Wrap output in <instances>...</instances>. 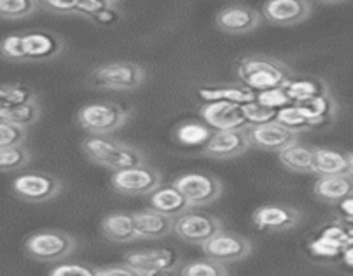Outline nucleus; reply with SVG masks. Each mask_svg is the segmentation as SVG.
<instances>
[{
  "instance_id": "f257e3e1",
  "label": "nucleus",
  "mask_w": 353,
  "mask_h": 276,
  "mask_svg": "<svg viewBox=\"0 0 353 276\" xmlns=\"http://www.w3.org/2000/svg\"><path fill=\"white\" fill-rule=\"evenodd\" d=\"M65 41L54 31H16L0 40V57L9 62H45L64 52Z\"/></svg>"
},
{
  "instance_id": "f03ea898",
  "label": "nucleus",
  "mask_w": 353,
  "mask_h": 276,
  "mask_svg": "<svg viewBox=\"0 0 353 276\" xmlns=\"http://www.w3.org/2000/svg\"><path fill=\"white\" fill-rule=\"evenodd\" d=\"M241 85L248 86L255 93L281 88L288 79L295 76L293 69L285 61L264 54L245 55L236 68Z\"/></svg>"
},
{
  "instance_id": "7ed1b4c3",
  "label": "nucleus",
  "mask_w": 353,
  "mask_h": 276,
  "mask_svg": "<svg viewBox=\"0 0 353 276\" xmlns=\"http://www.w3.org/2000/svg\"><path fill=\"white\" fill-rule=\"evenodd\" d=\"M81 150L90 162L102 168L117 169L147 164L143 152L138 147L110 137H86L81 141Z\"/></svg>"
},
{
  "instance_id": "20e7f679",
  "label": "nucleus",
  "mask_w": 353,
  "mask_h": 276,
  "mask_svg": "<svg viewBox=\"0 0 353 276\" xmlns=\"http://www.w3.org/2000/svg\"><path fill=\"white\" fill-rule=\"evenodd\" d=\"M147 79V71L138 62L114 61L95 66L86 76V85L93 90L131 92L140 88Z\"/></svg>"
},
{
  "instance_id": "39448f33",
  "label": "nucleus",
  "mask_w": 353,
  "mask_h": 276,
  "mask_svg": "<svg viewBox=\"0 0 353 276\" xmlns=\"http://www.w3.org/2000/svg\"><path fill=\"white\" fill-rule=\"evenodd\" d=\"M131 112L116 102H90L76 114V121L90 137H110L130 121Z\"/></svg>"
},
{
  "instance_id": "423d86ee",
  "label": "nucleus",
  "mask_w": 353,
  "mask_h": 276,
  "mask_svg": "<svg viewBox=\"0 0 353 276\" xmlns=\"http://www.w3.org/2000/svg\"><path fill=\"white\" fill-rule=\"evenodd\" d=\"M76 238L61 230H41L30 235L24 250L38 262H59L74 252Z\"/></svg>"
},
{
  "instance_id": "0eeeda50",
  "label": "nucleus",
  "mask_w": 353,
  "mask_h": 276,
  "mask_svg": "<svg viewBox=\"0 0 353 276\" xmlns=\"http://www.w3.org/2000/svg\"><path fill=\"white\" fill-rule=\"evenodd\" d=\"M172 185L181 192L192 209L210 206L223 195V183L219 178L207 172H185L172 181Z\"/></svg>"
},
{
  "instance_id": "6e6552de",
  "label": "nucleus",
  "mask_w": 353,
  "mask_h": 276,
  "mask_svg": "<svg viewBox=\"0 0 353 276\" xmlns=\"http://www.w3.org/2000/svg\"><path fill=\"white\" fill-rule=\"evenodd\" d=\"M10 190L17 199L24 202L41 204L55 199L61 193L62 181L50 172L26 171L12 179Z\"/></svg>"
},
{
  "instance_id": "1a4fd4ad",
  "label": "nucleus",
  "mask_w": 353,
  "mask_h": 276,
  "mask_svg": "<svg viewBox=\"0 0 353 276\" xmlns=\"http://www.w3.org/2000/svg\"><path fill=\"white\" fill-rule=\"evenodd\" d=\"M221 230L224 228L219 217L200 209H188L172 219V231L186 244L202 245Z\"/></svg>"
},
{
  "instance_id": "9d476101",
  "label": "nucleus",
  "mask_w": 353,
  "mask_h": 276,
  "mask_svg": "<svg viewBox=\"0 0 353 276\" xmlns=\"http://www.w3.org/2000/svg\"><path fill=\"white\" fill-rule=\"evenodd\" d=\"M110 185L123 195H150L162 185V175L148 164L112 171Z\"/></svg>"
},
{
  "instance_id": "9b49d317",
  "label": "nucleus",
  "mask_w": 353,
  "mask_h": 276,
  "mask_svg": "<svg viewBox=\"0 0 353 276\" xmlns=\"http://www.w3.org/2000/svg\"><path fill=\"white\" fill-rule=\"evenodd\" d=\"M252 248H254L252 241L247 237L226 230L217 231L205 244H202V250L207 259H212L224 266L247 259L252 254Z\"/></svg>"
},
{
  "instance_id": "f8f14e48",
  "label": "nucleus",
  "mask_w": 353,
  "mask_h": 276,
  "mask_svg": "<svg viewBox=\"0 0 353 276\" xmlns=\"http://www.w3.org/2000/svg\"><path fill=\"white\" fill-rule=\"evenodd\" d=\"M243 133L248 147L262 152H276L278 154L285 147L299 141V135L292 133L276 121L262 124H247L243 128Z\"/></svg>"
},
{
  "instance_id": "ddd939ff",
  "label": "nucleus",
  "mask_w": 353,
  "mask_h": 276,
  "mask_svg": "<svg viewBox=\"0 0 353 276\" xmlns=\"http://www.w3.org/2000/svg\"><path fill=\"white\" fill-rule=\"evenodd\" d=\"M309 0H269L262 6L261 16L274 26H295L312 16Z\"/></svg>"
},
{
  "instance_id": "4468645a",
  "label": "nucleus",
  "mask_w": 353,
  "mask_h": 276,
  "mask_svg": "<svg viewBox=\"0 0 353 276\" xmlns=\"http://www.w3.org/2000/svg\"><path fill=\"white\" fill-rule=\"evenodd\" d=\"M255 226L264 231H288L299 226L302 221V213L292 206L285 204H265V206L257 207L252 214Z\"/></svg>"
},
{
  "instance_id": "2eb2a0df",
  "label": "nucleus",
  "mask_w": 353,
  "mask_h": 276,
  "mask_svg": "<svg viewBox=\"0 0 353 276\" xmlns=\"http://www.w3.org/2000/svg\"><path fill=\"white\" fill-rule=\"evenodd\" d=\"M262 24L257 9L243 3L226 6L216 14V26L228 34H245L255 31Z\"/></svg>"
},
{
  "instance_id": "dca6fc26",
  "label": "nucleus",
  "mask_w": 353,
  "mask_h": 276,
  "mask_svg": "<svg viewBox=\"0 0 353 276\" xmlns=\"http://www.w3.org/2000/svg\"><path fill=\"white\" fill-rule=\"evenodd\" d=\"M200 116L212 131L241 130L248 124L243 106L233 102H205L200 107Z\"/></svg>"
},
{
  "instance_id": "f3484780",
  "label": "nucleus",
  "mask_w": 353,
  "mask_h": 276,
  "mask_svg": "<svg viewBox=\"0 0 353 276\" xmlns=\"http://www.w3.org/2000/svg\"><path fill=\"white\" fill-rule=\"evenodd\" d=\"M247 138H245L243 128L241 130H221L212 131L202 145V155L217 161L224 159H234L238 155H243L248 150Z\"/></svg>"
},
{
  "instance_id": "a211bd4d",
  "label": "nucleus",
  "mask_w": 353,
  "mask_h": 276,
  "mask_svg": "<svg viewBox=\"0 0 353 276\" xmlns=\"http://www.w3.org/2000/svg\"><path fill=\"white\" fill-rule=\"evenodd\" d=\"M123 262L145 276L152 271H159V269H178L181 266V255L169 248L134 250L128 252Z\"/></svg>"
},
{
  "instance_id": "6ab92c4d",
  "label": "nucleus",
  "mask_w": 353,
  "mask_h": 276,
  "mask_svg": "<svg viewBox=\"0 0 353 276\" xmlns=\"http://www.w3.org/2000/svg\"><path fill=\"white\" fill-rule=\"evenodd\" d=\"M312 172L321 176H353V159L350 152L336 148H314Z\"/></svg>"
},
{
  "instance_id": "aec40b11",
  "label": "nucleus",
  "mask_w": 353,
  "mask_h": 276,
  "mask_svg": "<svg viewBox=\"0 0 353 276\" xmlns=\"http://www.w3.org/2000/svg\"><path fill=\"white\" fill-rule=\"evenodd\" d=\"M137 240H157L172 233V219L154 209L133 213Z\"/></svg>"
},
{
  "instance_id": "412c9836",
  "label": "nucleus",
  "mask_w": 353,
  "mask_h": 276,
  "mask_svg": "<svg viewBox=\"0 0 353 276\" xmlns=\"http://www.w3.org/2000/svg\"><path fill=\"white\" fill-rule=\"evenodd\" d=\"M147 197L148 206H150L148 209L157 210V213L164 214V216L171 217V219L178 217L179 214H183L185 210L192 209V207L188 206V202H186L185 197L181 195V192H179L172 183L171 185H164V183H162L157 190H154V192Z\"/></svg>"
},
{
  "instance_id": "4be33fe9",
  "label": "nucleus",
  "mask_w": 353,
  "mask_h": 276,
  "mask_svg": "<svg viewBox=\"0 0 353 276\" xmlns=\"http://www.w3.org/2000/svg\"><path fill=\"white\" fill-rule=\"evenodd\" d=\"M281 90L290 103H300L327 93L330 85L326 79L317 78V76H300V78L293 76L281 86Z\"/></svg>"
},
{
  "instance_id": "5701e85b",
  "label": "nucleus",
  "mask_w": 353,
  "mask_h": 276,
  "mask_svg": "<svg viewBox=\"0 0 353 276\" xmlns=\"http://www.w3.org/2000/svg\"><path fill=\"white\" fill-rule=\"evenodd\" d=\"M293 106L305 116V119L309 121L312 128L333 123L338 114V103L334 97L331 95V92L316 97V99L305 100V102L293 103Z\"/></svg>"
},
{
  "instance_id": "b1692460",
  "label": "nucleus",
  "mask_w": 353,
  "mask_h": 276,
  "mask_svg": "<svg viewBox=\"0 0 353 276\" xmlns=\"http://www.w3.org/2000/svg\"><path fill=\"white\" fill-rule=\"evenodd\" d=\"M199 95L205 102H233L245 106L257 100V93L241 83H228L221 86H203L199 90Z\"/></svg>"
},
{
  "instance_id": "393cba45",
  "label": "nucleus",
  "mask_w": 353,
  "mask_h": 276,
  "mask_svg": "<svg viewBox=\"0 0 353 276\" xmlns=\"http://www.w3.org/2000/svg\"><path fill=\"white\" fill-rule=\"evenodd\" d=\"M353 193V176H321L314 185V195L326 204H340Z\"/></svg>"
},
{
  "instance_id": "a878e982",
  "label": "nucleus",
  "mask_w": 353,
  "mask_h": 276,
  "mask_svg": "<svg viewBox=\"0 0 353 276\" xmlns=\"http://www.w3.org/2000/svg\"><path fill=\"white\" fill-rule=\"evenodd\" d=\"M102 233L114 244H130L137 240L133 213H110L102 219Z\"/></svg>"
},
{
  "instance_id": "bb28decb",
  "label": "nucleus",
  "mask_w": 353,
  "mask_h": 276,
  "mask_svg": "<svg viewBox=\"0 0 353 276\" xmlns=\"http://www.w3.org/2000/svg\"><path fill=\"white\" fill-rule=\"evenodd\" d=\"M279 162L286 169L293 172H312V161H314V147H309L305 144L288 145L283 150L278 152Z\"/></svg>"
},
{
  "instance_id": "cd10ccee",
  "label": "nucleus",
  "mask_w": 353,
  "mask_h": 276,
  "mask_svg": "<svg viewBox=\"0 0 353 276\" xmlns=\"http://www.w3.org/2000/svg\"><path fill=\"white\" fill-rule=\"evenodd\" d=\"M41 116V106L38 102V99L30 100V102H24L21 106L10 107V109L0 110V119L7 121L10 124H16L21 128H30L33 124L38 123Z\"/></svg>"
},
{
  "instance_id": "c85d7f7f",
  "label": "nucleus",
  "mask_w": 353,
  "mask_h": 276,
  "mask_svg": "<svg viewBox=\"0 0 353 276\" xmlns=\"http://www.w3.org/2000/svg\"><path fill=\"white\" fill-rule=\"evenodd\" d=\"M31 162V150L26 145L0 147V172L21 171Z\"/></svg>"
},
{
  "instance_id": "c756f323",
  "label": "nucleus",
  "mask_w": 353,
  "mask_h": 276,
  "mask_svg": "<svg viewBox=\"0 0 353 276\" xmlns=\"http://www.w3.org/2000/svg\"><path fill=\"white\" fill-rule=\"evenodd\" d=\"M38 99L37 93L28 86L19 85V83H7L0 85V110L10 109V107L21 106L24 102Z\"/></svg>"
},
{
  "instance_id": "7c9ffc66",
  "label": "nucleus",
  "mask_w": 353,
  "mask_h": 276,
  "mask_svg": "<svg viewBox=\"0 0 353 276\" xmlns=\"http://www.w3.org/2000/svg\"><path fill=\"white\" fill-rule=\"evenodd\" d=\"M178 276H230L226 266L212 259H199V261L185 262L178 268Z\"/></svg>"
},
{
  "instance_id": "2f4dec72",
  "label": "nucleus",
  "mask_w": 353,
  "mask_h": 276,
  "mask_svg": "<svg viewBox=\"0 0 353 276\" xmlns=\"http://www.w3.org/2000/svg\"><path fill=\"white\" fill-rule=\"evenodd\" d=\"M212 130L207 124L196 123V121H188L181 123L174 131V137L179 144L185 145H203L207 138L210 137Z\"/></svg>"
},
{
  "instance_id": "473e14b6",
  "label": "nucleus",
  "mask_w": 353,
  "mask_h": 276,
  "mask_svg": "<svg viewBox=\"0 0 353 276\" xmlns=\"http://www.w3.org/2000/svg\"><path fill=\"white\" fill-rule=\"evenodd\" d=\"M274 121L281 124L283 128H286V130H290L292 133H296V135L312 130V126H310L309 121L305 119V116H303V114L293 106V103L279 107L278 112H276Z\"/></svg>"
},
{
  "instance_id": "72a5a7b5",
  "label": "nucleus",
  "mask_w": 353,
  "mask_h": 276,
  "mask_svg": "<svg viewBox=\"0 0 353 276\" xmlns=\"http://www.w3.org/2000/svg\"><path fill=\"white\" fill-rule=\"evenodd\" d=\"M37 10L38 0H0V19H26L37 14Z\"/></svg>"
},
{
  "instance_id": "f704fd0d",
  "label": "nucleus",
  "mask_w": 353,
  "mask_h": 276,
  "mask_svg": "<svg viewBox=\"0 0 353 276\" xmlns=\"http://www.w3.org/2000/svg\"><path fill=\"white\" fill-rule=\"evenodd\" d=\"M117 2L112 0H76V14L74 16L85 17V19L99 23L100 17L109 10L117 9Z\"/></svg>"
},
{
  "instance_id": "c9c22d12",
  "label": "nucleus",
  "mask_w": 353,
  "mask_h": 276,
  "mask_svg": "<svg viewBox=\"0 0 353 276\" xmlns=\"http://www.w3.org/2000/svg\"><path fill=\"white\" fill-rule=\"evenodd\" d=\"M243 112H245V117H247L248 124H262V123H269V121H274L278 109H274V107H268L264 106V103L255 100V102L245 103Z\"/></svg>"
},
{
  "instance_id": "e433bc0d",
  "label": "nucleus",
  "mask_w": 353,
  "mask_h": 276,
  "mask_svg": "<svg viewBox=\"0 0 353 276\" xmlns=\"http://www.w3.org/2000/svg\"><path fill=\"white\" fill-rule=\"evenodd\" d=\"M28 137L26 128L16 126L7 121L0 119V147H10V145H24Z\"/></svg>"
},
{
  "instance_id": "4c0bfd02",
  "label": "nucleus",
  "mask_w": 353,
  "mask_h": 276,
  "mask_svg": "<svg viewBox=\"0 0 353 276\" xmlns=\"http://www.w3.org/2000/svg\"><path fill=\"white\" fill-rule=\"evenodd\" d=\"M48 276H97V269L83 262H69L55 266Z\"/></svg>"
},
{
  "instance_id": "58836bf2",
  "label": "nucleus",
  "mask_w": 353,
  "mask_h": 276,
  "mask_svg": "<svg viewBox=\"0 0 353 276\" xmlns=\"http://www.w3.org/2000/svg\"><path fill=\"white\" fill-rule=\"evenodd\" d=\"M38 10L55 14V16H74L76 0L62 2V0H38Z\"/></svg>"
},
{
  "instance_id": "ea45409f",
  "label": "nucleus",
  "mask_w": 353,
  "mask_h": 276,
  "mask_svg": "<svg viewBox=\"0 0 353 276\" xmlns=\"http://www.w3.org/2000/svg\"><path fill=\"white\" fill-rule=\"evenodd\" d=\"M257 102L264 103V106H268V107H274V109H279V107L288 106V103H290L281 88L257 93Z\"/></svg>"
},
{
  "instance_id": "a19ab883",
  "label": "nucleus",
  "mask_w": 353,
  "mask_h": 276,
  "mask_svg": "<svg viewBox=\"0 0 353 276\" xmlns=\"http://www.w3.org/2000/svg\"><path fill=\"white\" fill-rule=\"evenodd\" d=\"M97 276H143L141 273H138L137 269L130 268L128 264L121 262V264H112L105 266V268L97 269Z\"/></svg>"
},
{
  "instance_id": "79ce46f5",
  "label": "nucleus",
  "mask_w": 353,
  "mask_h": 276,
  "mask_svg": "<svg viewBox=\"0 0 353 276\" xmlns=\"http://www.w3.org/2000/svg\"><path fill=\"white\" fill-rule=\"evenodd\" d=\"M352 197H347L345 200H341L340 202V207L343 209L345 213V219H347V223H350L352 221Z\"/></svg>"
},
{
  "instance_id": "37998d69",
  "label": "nucleus",
  "mask_w": 353,
  "mask_h": 276,
  "mask_svg": "<svg viewBox=\"0 0 353 276\" xmlns=\"http://www.w3.org/2000/svg\"><path fill=\"white\" fill-rule=\"evenodd\" d=\"M145 276H178V269H159V271H152Z\"/></svg>"
}]
</instances>
